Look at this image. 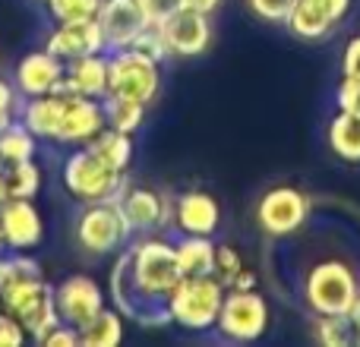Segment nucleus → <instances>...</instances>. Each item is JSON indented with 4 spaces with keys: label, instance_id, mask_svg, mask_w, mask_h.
Masks as SVG:
<instances>
[{
    "label": "nucleus",
    "instance_id": "f257e3e1",
    "mask_svg": "<svg viewBox=\"0 0 360 347\" xmlns=\"http://www.w3.org/2000/svg\"><path fill=\"white\" fill-rule=\"evenodd\" d=\"M127 266H130V281L136 291V316L149 303H168L171 291L180 284V266L174 253V240L168 234H143L127 243ZM133 316V322H136Z\"/></svg>",
    "mask_w": 360,
    "mask_h": 347
},
{
    "label": "nucleus",
    "instance_id": "f03ea898",
    "mask_svg": "<svg viewBox=\"0 0 360 347\" xmlns=\"http://www.w3.org/2000/svg\"><path fill=\"white\" fill-rule=\"evenodd\" d=\"M300 294L313 316H348L360 297V275L354 262L342 256H323L304 272Z\"/></svg>",
    "mask_w": 360,
    "mask_h": 347
},
{
    "label": "nucleus",
    "instance_id": "7ed1b4c3",
    "mask_svg": "<svg viewBox=\"0 0 360 347\" xmlns=\"http://www.w3.org/2000/svg\"><path fill=\"white\" fill-rule=\"evenodd\" d=\"M63 190L76 199L79 205L105 202V199H120L130 186V174L114 171L92 145H76L67 152L60 164Z\"/></svg>",
    "mask_w": 360,
    "mask_h": 347
},
{
    "label": "nucleus",
    "instance_id": "20e7f679",
    "mask_svg": "<svg viewBox=\"0 0 360 347\" xmlns=\"http://www.w3.org/2000/svg\"><path fill=\"white\" fill-rule=\"evenodd\" d=\"M228 287L215 275H196V278H180V284L168 297L171 325L190 335H209L215 332L218 313H221Z\"/></svg>",
    "mask_w": 360,
    "mask_h": 347
},
{
    "label": "nucleus",
    "instance_id": "39448f33",
    "mask_svg": "<svg viewBox=\"0 0 360 347\" xmlns=\"http://www.w3.org/2000/svg\"><path fill=\"white\" fill-rule=\"evenodd\" d=\"M73 234H76V247H79L86 256H95V259L117 256L120 249L133 240L117 199L82 205V211L76 215Z\"/></svg>",
    "mask_w": 360,
    "mask_h": 347
},
{
    "label": "nucleus",
    "instance_id": "423d86ee",
    "mask_svg": "<svg viewBox=\"0 0 360 347\" xmlns=\"http://www.w3.org/2000/svg\"><path fill=\"white\" fill-rule=\"evenodd\" d=\"M269 325H272V306L269 300L256 291H234L228 287L224 294L221 313L215 322V335L228 344H256L266 338Z\"/></svg>",
    "mask_w": 360,
    "mask_h": 347
},
{
    "label": "nucleus",
    "instance_id": "0eeeda50",
    "mask_svg": "<svg viewBox=\"0 0 360 347\" xmlns=\"http://www.w3.org/2000/svg\"><path fill=\"white\" fill-rule=\"evenodd\" d=\"M0 306H4L10 316H16L22 322V329L29 332L32 341H41L57 322H60V313H57V300H54V284L48 278H32L22 284L10 287V291L0 294Z\"/></svg>",
    "mask_w": 360,
    "mask_h": 347
},
{
    "label": "nucleus",
    "instance_id": "6e6552de",
    "mask_svg": "<svg viewBox=\"0 0 360 347\" xmlns=\"http://www.w3.org/2000/svg\"><path fill=\"white\" fill-rule=\"evenodd\" d=\"M307 221H310V196L297 186H272L256 202V224L275 240L294 237L307 228Z\"/></svg>",
    "mask_w": 360,
    "mask_h": 347
},
{
    "label": "nucleus",
    "instance_id": "1a4fd4ad",
    "mask_svg": "<svg viewBox=\"0 0 360 347\" xmlns=\"http://www.w3.org/2000/svg\"><path fill=\"white\" fill-rule=\"evenodd\" d=\"M108 67H111L108 95H120L139 105H155V98L162 95V63L146 60L143 54L127 48L108 54Z\"/></svg>",
    "mask_w": 360,
    "mask_h": 347
},
{
    "label": "nucleus",
    "instance_id": "9d476101",
    "mask_svg": "<svg viewBox=\"0 0 360 347\" xmlns=\"http://www.w3.org/2000/svg\"><path fill=\"white\" fill-rule=\"evenodd\" d=\"M117 202H120V211H124L127 228H130L133 237L162 234V230L171 228V205H174V199L165 196L155 186L130 183Z\"/></svg>",
    "mask_w": 360,
    "mask_h": 347
},
{
    "label": "nucleus",
    "instance_id": "9b49d317",
    "mask_svg": "<svg viewBox=\"0 0 360 347\" xmlns=\"http://www.w3.org/2000/svg\"><path fill=\"white\" fill-rule=\"evenodd\" d=\"M54 300H57L60 322L82 329V325L92 322V319L108 306V291L92 278V275L76 272V275H67V278L54 287Z\"/></svg>",
    "mask_w": 360,
    "mask_h": 347
},
{
    "label": "nucleus",
    "instance_id": "f8f14e48",
    "mask_svg": "<svg viewBox=\"0 0 360 347\" xmlns=\"http://www.w3.org/2000/svg\"><path fill=\"white\" fill-rule=\"evenodd\" d=\"M63 79H67V63L51 54L48 48L29 51L13 67V86L19 89L22 98H38V95L57 92V89H63Z\"/></svg>",
    "mask_w": 360,
    "mask_h": 347
},
{
    "label": "nucleus",
    "instance_id": "ddd939ff",
    "mask_svg": "<svg viewBox=\"0 0 360 347\" xmlns=\"http://www.w3.org/2000/svg\"><path fill=\"white\" fill-rule=\"evenodd\" d=\"M105 126H108L105 124V101L82 98V95H67V105H63V117H60V126H57L54 145H63V149L89 145Z\"/></svg>",
    "mask_w": 360,
    "mask_h": 347
},
{
    "label": "nucleus",
    "instance_id": "4468645a",
    "mask_svg": "<svg viewBox=\"0 0 360 347\" xmlns=\"http://www.w3.org/2000/svg\"><path fill=\"white\" fill-rule=\"evenodd\" d=\"M0 230L13 253H32L44 240V218L35 199H6L0 205Z\"/></svg>",
    "mask_w": 360,
    "mask_h": 347
},
{
    "label": "nucleus",
    "instance_id": "2eb2a0df",
    "mask_svg": "<svg viewBox=\"0 0 360 347\" xmlns=\"http://www.w3.org/2000/svg\"><path fill=\"white\" fill-rule=\"evenodd\" d=\"M165 41H168L171 57L177 60H193V57L205 54L212 44V16L209 13L180 6L174 16L162 25Z\"/></svg>",
    "mask_w": 360,
    "mask_h": 347
},
{
    "label": "nucleus",
    "instance_id": "dca6fc26",
    "mask_svg": "<svg viewBox=\"0 0 360 347\" xmlns=\"http://www.w3.org/2000/svg\"><path fill=\"white\" fill-rule=\"evenodd\" d=\"M221 228V202L209 190H186L174 196L171 205V230L177 234H202L215 237Z\"/></svg>",
    "mask_w": 360,
    "mask_h": 347
},
{
    "label": "nucleus",
    "instance_id": "f3484780",
    "mask_svg": "<svg viewBox=\"0 0 360 347\" xmlns=\"http://www.w3.org/2000/svg\"><path fill=\"white\" fill-rule=\"evenodd\" d=\"M101 35H105V51H127L133 44V38L146 29V16L139 10L136 0H101V10L95 16Z\"/></svg>",
    "mask_w": 360,
    "mask_h": 347
},
{
    "label": "nucleus",
    "instance_id": "a211bd4d",
    "mask_svg": "<svg viewBox=\"0 0 360 347\" xmlns=\"http://www.w3.org/2000/svg\"><path fill=\"white\" fill-rule=\"evenodd\" d=\"M44 48L63 63L86 54L105 51V35H101L95 19H79V22H54V29L44 35Z\"/></svg>",
    "mask_w": 360,
    "mask_h": 347
},
{
    "label": "nucleus",
    "instance_id": "6ab92c4d",
    "mask_svg": "<svg viewBox=\"0 0 360 347\" xmlns=\"http://www.w3.org/2000/svg\"><path fill=\"white\" fill-rule=\"evenodd\" d=\"M63 89L70 95H82V98H108V89H111V67H108V51L98 54H86L76 57L67 63V79Z\"/></svg>",
    "mask_w": 360,
    "mask_h": 347
},
{
    "label": "nucleus",
    "instance_id": "aec40b11",
    "mask_svg": "<svg viewBox=\"0 0 360 347\" xmlns=\"http://www.w3.org/2000/svg\"><path fill=\"white\" fill-rule=\"evenodd\" d=\"M67 89H57L51 95H38V98H25L19 120L38 136V143H54L57 126L63 117V105H67Z\"/></svg>",
    "mask_w": 360,
    "mask_h": 347
},
{
    "label": "nucleus",
    "instance_id": "412c9836",
    "mask_svg": "<svg viewBox=\"0 0 360 347\" xmlns=\"http://www.w3.org/2000/svg\"><path fill=\"white\" fill-rule=\"evenodd\" d=\"M215 237L202 234H177L174 237V253L177 266L184 278H196V275H212L215 272Z\"/></svg>",
    "mask_w": 360,
    "mask_h": 347
},
{
    "label": "nucleus",
    "instance_id": "4be33fe9",
    "mask_svg": "<svg viewBox=\"0 0 360 347\" xmlns=\"http://www.w3.org/2000/svg\"><path fill=\"white\" fill-rule=\"evenodd\" d=\"M124 322H127L124 313L108 303L92 322H86L79 329V344L82 347H117L124 341Z\"/></svg>",
    "mask_w": 360,
    "mask_h": 347
},
{
    "label": "nucleus",
    "instance_id": "5701e85b",
    "mask_svg": "<svg viewBox=\"0 0 360 347\" xmlns=\"http://www.w3.org/2000/svg\"><path fill=\"white\" fill-rule=\"evenodd\" d=\"M326 139H329V149L335 152L342 162L360 164V117L357 114L338 111L335 117L329 120Z\"/></svg>",
    "mask_w": 360,
    "mask_h": 347
},
{
    "label": "nucleus",
    "instance_id": "b1692460",
    "mask_svg": "<svg viewBox=\"0 0 360 347\" xmlns=\"http://www.w3.org/2000/svg\"><path fill=\"white\" fill-rule=\"evenodd\" d=\"M35 155H38V136L22 120H13V124L0 126V162L16 164V162H29Z\"/></svg>",
    "mask_w": 360,
    "mask_h": 347
},
{
    "label": "nucleus",
    "instance_id": "393cba45",
    "mask_svg": "<svg viewBox=\"0 0 360 347\" xmlns=\"http://www.w3.org/2000/svg\"><path fill=\"white\" fill-rule=\"evenodd\" d=\"M146 111H149V105L120 98V95H108L105 98V124L111 126V130L130 133V136H136L146 126Z\"/></svg>",
    "mask_w": 360,
    "mask_h": 347
},
{
    "label": "nucleus",
    "instance_id": "a878e982",
    "mask_svg": "<svg viewBox=\"0 0 360 347\" xmlns=\"http://www.w3.org/2000/svg\"><path fill=\"white\" fill-rule=\"evenodd\" d=\"M89 145H92V149L98 152V155L105 158L114 171L130 174V164H133V136L130 133H120V130L105 126V130H101Z\"/></svg>",
    "mask_w": 360,
    "mask_h": 347
},
{
    "label": "nucleus",
    "instance_id": "bb28decb",
    "mask_svg": "<svg viewBox=\"0 0 360 347\" xmlns=\"http://www.w3.org/2000/svg\"><path fill=\"white\" fill-rule=\"evenodd\" d=\"M285 29L291 32L294 38H300V41H323V38L332 35L335 25H332L326 16H319L310 4L297 0L294 10H291V16H288V22H285Z\"/></svg>",
    "mask_w": 360,
    "mask_h": 347
},
{
    "label": "nucleus",
    "instance_id": "cd10ccee",
    "mask_svg": "<svg viewBox=\"0 0 360 347\" xmlns=\"http://www.w3.org/2000/svg\"><path fill=\"white\" fill-rule=\"evenodd\" d=\"M6 177V196L10 199H35L41 192V168L35 158L16 164H4Z\"/></svg>",
    "mask_w": 360,
    "mask_h": 347
},
{
    "label": "nucleus",
    "instance_id": "c85d7f7f",
    "mask_svg": "<svg viewBox=\"0 0 360 347\" xmlns=\"http://www.w3.org/2000/svg\"><path fill=\"white\" fill-rule=\"evenodd\" d=\"M41 266L32 253H13V249H4L0 253V294L10 291V287L22 284V281L41 278Z\"/></svg>",
    "mask_w": 360,
    "mask_h": 347
},
{
    "label": "nucleus",
    "instance_id": "c756f323",
    "mask_svg": "<svg viewBox=\"0 0 360 347\" xmlns=\"http://www.w3.org/2000/svg\"><path fill=\"white\" fill-rule=\"evenodd\" d=\"M310 335L319 347H351V344H357L348 316H313L310 319Z\"/></svg>",
    "mask_w": 360,
    "mask_h": 347
},
{
    "label": "nucleus",
    "instance_id": "7c9ffc66",
    "mask_svg": "<svg viewBox=\"0 0 360 347\" xmlns=\"http://www.w3.org/2000/svg\"><path fill=\"white\" fill-rule=\"evenodd\" d=\"M51 22H79V19H95L101 10V0H48L44 4Z\"/></svg>",
    "mask_w": 360,
    "mask_h": 347
},
{
    "label": "nucleus",
    "instance_id": "2f4dec72",
    "mask_svg": "<svg viewBox=\"0 0 360 347\" xmlns=\"http://www.w3.org/2000/svg\"><path fill=\"white\" fill-rule=\"evenodd\" d=\"M130 51H136V54H143L146 60H155V63H165V60L171 57L162 25H146V29L139 32L136 38H133Z\"/></svg>",
    "mask_w": 360,
    "mask_h": 347
},
{
    "label": "nucleus",
    "instance_id": "473e14b6",
    "mask_svg": "<svg viewBox=\"0 0 360 347\" xmlns=\"http://www.w3.org/2000/svg\"><path fill=\"white\" fill-rule=\"evenodd\" d=\"M243 268H247V266H243L240 249L231 247V243H218V247H215V272H212V275H215L224 287H231V284H234V278L243 272Z\"/></svg>",
    "mask_w": 360,
    "mask_h": 347
},
{
    "label": "nucleus",
    "instance_id": "72a5a7b5",
    "mask_svg": "<svg viewBox=\"0 0 360 347\" xmlns=\"http://www.w3.org/2000/svg\"><path fill=\"white\" fill-rule=\"evenodd\" d=\"M294 4H297V0H247L250 13H253L256 19H262V22H275V25L288 22Z\"/></svg>",
    "mask_w": 360,
    "mask_h": 347
},
{
    "label": "nucleus",
    "instance_id": "f704fd0d",
    "mask_svg": "<svg viewBox=\"0 0 360 347\" xmlns=\"http://www.w3.org/2000/svg\"><path fill=\"white\" fill-rule=\"evenodd\" d=\"M22 95H19V89L13 86V79H6V76H0V126L13 124V120H19V111H22Z\"/></svg>",
    "mask_w": 360,
    "mask_h": 347
},
{
    "label": "nucleus",
    "instance_id": "c9c22d12",
    "mask_svg": "<svg viewBox=\"0 0 360 347\" xmlns=\"http://www.w3.org/2000/svg\"><path fill=\"white\" fill-rule=\"evenodd\" d=\"M149 25H165L184 6V0H136Z\"/></svg>",
    "mask_w": 360,
    "mask_h": 347
},
{
    "label": "nucleus",
    "instance_id": "e433bc0d",
    "mask_svg": "<svg viewBox=\"0 0 360 347\" xmlns=\"http://www.w3.org/2000/svg\"><path fill=\"white\" fill-rule=\"evenodd\" d=\"M25 341H32V338L22 329V322L6 310H0V347H22Z\"/></svg>",
    "mask_w": 360,
    "mask_h": 347
},
{
    "label": "nucleus",
    "instance_id": "4c0bfd02",
    "mask_svg": "<svg viewBox=\"0 0 360 347\" xmlns=\"http://www.w3.org/2000/svg\"><path fill=\"white\" fill-rule=\"evenodd\" d=\"M335 105H338V111H348L360 117V79L342 76V82L335 89Z\"/></svg>",
    "mask_w": 360,
    "mask_h": 347
},
{
    "label": "nucleus",
    "instance_id": "58836bf2",
    "mask_svg": "<svg viewBox=\"0 0 360 347\" xmlns=\"http://www.w3.org/2000/svg\"><path fill=\"white\" fill-rule=\"evenodd\" d=\"M38 344L41 347H82L79 344V329H76V325H67V322H57Z\"/></svg>",
    "mask_w": 360,
    "mask_h": 347
},
{
    "label": "nucleus",
    "instance_id": "ea45409f",
    "mask_svg": "<svg viewBox=\"0 0 360 347\" xmlns=\"http://www.w3.org/2000/svg\"><path fill=\"white\" fill-rule=\"evenodd\" d=\"M304 4H310L319 16H326L332 25H338L351 13V4H354V0H304Z\"/></svg>",
    "mask_w": 360,
    "mask_h": 347
},
{
    "label": "nucleus",
    "instance_id": "a19ab883",
    "mask_svg": "<svg viewBox=\"0 0 360 347\" xmlns=\"http://www.w3.org/2000/svg\"><path fill=\"white\" fill-rule=\"evenodd\" d=\"M342 76L360 79V35H354L342 51Z\"/></svg>",
    "mask_w": 360,
    "mask_h": 347
},
{
    "label": "nucleus",
    "instance_id": "79ce46f5",
    "mask_svg": "<svg viewBox=\"0 0 360 347\" xmlns=\"http://www.w3.org/2000/svg\"><path fill=\"white\" fill-rule=\"evenodd\" d=\"M234 291H256V287H259V278H256V272H250V268H243L240 275H237L234 278Z\"/></svg>",
    "mask_w": 360,
    "mask_h": 347
},
{
    "label": "nucleus",
    "instance_id": "37998d69",
    "mask_svg": "<svg viewBox=\"0 0 360 347\" xmlns=\"http://www.w3.org/2000/svg\"><path fill=\"white\" fill-rule=\"evenodd\" d=\"M221 4H224V0H184V6H190V10H199V13H209V16Z\"/></svg>",
    "mask_w": 360,
    "mask_h": 347
},
{
    "label": "nucleus",
    "instance_id": "c03bdc74",
    "mask_svg": "<svg viewBox=\"0 0 360 347\" xmlns=\"http://www.w3.org/2000/svg\"><path fill=\"white\" fill-rule=\"evenodd\" d=\"M348 319H351V329H354V341L360 344V297L354 300V306H351Z\"/></svg>",
    "mask_w": 360,
    "mask_h": 347
},
{
    "label": "nucleus",
    "instance_id": "a18cd8bd",
    "mask_svg": "<svg viewBox=\"0 0 360 347\" xmlns=\"http://www.w3.org/2000/svg\"><path fill=\"white\" fill-rule=\"evenodd\" d=\"M6 199H10L6 196V177H4V168H0V205H4Z\"/></svg>",
    "mask_w": 360,
    "mask_h": 347
},
{
    "label": "nucleus",
    "instance_id": "49530a36",
    "mask_svg": "<svg viewBox=\"0 0 360 347\" xmlns=\"http://www.w3.org/2000/svg\"><path fill=\"white\" fill-rule=\"evenodd\" d=\"M6 249V243H4V230H0V253H4Z\"/></svg>",
    "mask_w": 360,
    "mask_h": 347
},
{
    "label": "nucleus",
    "instance_id": "de8ad7c7",
    "mask_svg": "<svg viewBox=\"0 0 360 347\" xmlns=\"http://www.w3.org/2000/svg\"><path fill=\"white\" fill-rule=\"evenodd\" d=\"M38 4H48V0H38Z\"/></svg>",
    "mask_w": 360,
    "mask_h": 347
},
{
    "label": "nucleus",
    "instance_id": "09e8293b",
    "mask_svg": "<svg viewBox=\"0 0 360 347\" xmlns=\"http://www.w3.org/2000/svg\"><path fill=\"white\" fill-rule=\"evenodd\" d=\"M0 310H4V306H0Z\"/></svg>",
    "mask_w": 360,
    "mask_h": 347
}]
</instances>
